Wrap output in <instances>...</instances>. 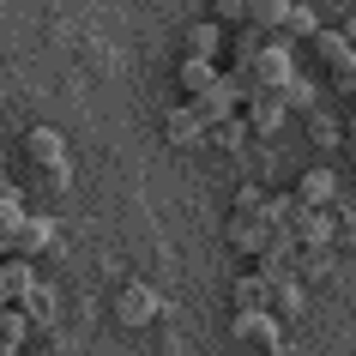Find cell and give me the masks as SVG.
Returning <instances> with one entry per match:
<instances>
[{"mask_svg": "<svg viewBox=\"0 0 356 356\" xmlns=\"http://www.w3.org/2000/svg\"><path fill=\"white\" fill-rule=\"evenodd\" d=\"M236 73L248 79V97L254 91H278L284 79L296 73V60H290V42H278V37H266V49L254 60H248V67H236Z\"/></svg>", "mask_w": 356, "mask_h": 356, "instance_id": "1", "label": "cell"}, {"mask_svg": "<svg viewBox=\"0 0 356 356\" xmlns=\"http://www.w3.org/2000/svg\"><path fill=\"white\" fill-rule=\"evenodd\" d=\"M157 314H169V308H163V296H157L151 284L127 278L121 290H115V326H127V332H139V326H151Z\"/></svg>", "mask_w": 356, "mask_h": 356, "instance_id": "2", "label": "cell"}, {"mask_svg": "<svg viewBox=\"0 0 356 356\" xmlns=\"http://www.w3.org/2000/svg\"><path fill=\"white\" fill-rule=\"evenodd\" d=\"M24 157L55 181V188H67V175H73V163H67V139H60L55 127H31L24 133Z\"/></svg>", "mask_w": 356, "mask_h": 356, "instance_id": "3", "label": "cell"}, {"mask_svg": "<svg viewBox=\"0 0 356 356\" xmlns=\"http://www.w3.org/2000/svg\"><path fill=\"white\" fill-rule=\"evenodd\" d=\"M229 332L242 338V344H266V350H278L284 344V320L272 314V308H236V320H229Z\"/></svg>", "mask_w": 356, "mask_h": 356, "instance_id": "4", "label": "cell"}, {"mask_svg": "<svg viewBox=\"0 0 356 356\" xmlns=\"http://www.w3.org/2000/svg\"><path fill=\"white\" fill-rule=\"evenodd\" d=\"M272 236H278V224H272L266 211H236V218H229V248H242V254H260Z\"/></svg>", "mask_w": 356, "mask_h": 356, "instance_id": "5", "label": "cell"}, {"mask_svg": "<svg viewBox=\"0 0 356 356\" xmlns=\"http://www.w3.org/2000/svg\"><path fill=\"white\" fill-rule=\"evenodd\" d=\"M31 290H37V272H31V260L6 254V260H0V308H19Z\"/></svg>", "mask_w": 356, "mask_h": 356, "instance_id": "6", "label": "cell"}, {"mask_svg": "<svg viewBox=\"0 0 356 356\" xmlns=\"http://www.w3.org/2000/svg\"><path fill=\"white\" fill-rule=\"evenodd\" d=\"M284 115H290V109L278 103V91H254V97L242 103V121H248V133H260V139L284 127Z\"/></svg>", "mask_w": 356, "mask_h": 356, "instance_id": "7", "label": "cell"}, {"mask_svg": "<svg viewBox=\"0 0 356 356\" xmlns=\"http://www.w3.org/2000/svg\"><path fill=\"white\" fill-rule=\"evenodd\" d=\"M163 139L175 151H193V145H206V121L193 115V103H181V109H169L163 115Z\"/></svg>", "mask_w": 356, "mask_h": 356, "instance_id": "8", "label": "cell"}, {"mask_svg": "<svg viewBox=\"0 0 356 356\" xmlns=\"http://www.w3.org/2000/svg\"><path fill=\"white\" fill-rule=\"evenodd\" d=\"M224 42H229V31L218 19H200V24L181 31V49H188L193 60H218V55H224Z\"/></svg>", "mask_w": 356, "mask_h": 356, "instance_id": "9", "label": "cell"}, {"mask_svg": "<svg viewBox=\"0 0 356 356\" xmlns=\"http://www.w3.org/2000/svg\"><path fill=\"white\" fill-rule=\"evenodd\" d=\"M49 242H55V218H42V211H24V224L13 229V254H19V260H31V254H42Z\"/></svg>", "mask_w": 356, "mask_h": 356, "instance_id": "10", "label": "cell"}, {"mask_svg": "<svg viewBox=\"0 0 356 356\" xmlns=\"http://www.w3.org/2000/svg\"><path fill=\"white\" fill-rule=\"evenodd\" d=\"M332 188H338L332 169H302V175H296V200H302V206H314V211L332 206Z\"/></svg>", "mask_w": 356, "mask_h": 356, "instance_id": "11", "label": "cell"}, {"mask_svg": "<svg viewBox=\"0 0 356 356\" xmlns=\"http://www.w3.org/2000/svg\"><path fill=\"white\" fill-rule=\"evenodd\" d=\"M181 91L188 97H200V91H211V85H218V79H224V67H218V60H193V55H181Z\"/></svg>", "mask_w": 356, "mask_h": 356, "instance_id": "12", "label": "cell"}, {"mask_svg": "<svg viewBox=\"0 0 356 356\" xmlns=\"http://www.w3.org/2000/svg\"><path fill=\"white\" fill-rule=\"evenodd\" d=\"M290 6H296V0H248V24L266 31V37H278L284 19H290Z\"/></svg>", "mask_w": 356, "mask_h": 356, "instance_id": "13", "label": "cell"}, {"mask_svg": "<svg viewBox=\"0 0 356 356\" xmlns=\"http://www.w3.org/2000/svg\"><path fill=\"white\" fill-rule=\"evenodd\" d=\"M266 308H272L278 320H296L302 314V278H278V284H272V296H266Z\"/></svg>", "mask_w": 356, "mask_h": 356, "instance_id": "14", "label": "cell"}, {"mask_svg": "<svg viewBox=\"0 0 356 356\" xmlns=\"http://www.w3.org/2000/svg\"><path fill=\"white\" fill-rule=\"evenodd\" d=\"M242 139H248V121H242V115H224V121H211V127H206V145H218V151H236Z\"/></svg>", "mask_w": 356, "mask_h": 356, "instance_id": "15", "label": "cell"}, {"mask_svg": "<svg viewBox=\"0 0 356 356\" xmlns=\"http://www.w3.org/2000/svg\"><path fill=\"white\" fill-rule=\"evenodd\" d=\"M229 296H236V308H266V296H272V284H266L260 272H242Z\"/></svg>", "mask_w": 356, "mask_h": 356, "instance_id": "16", "label": "cell"}, {"mask_svg": "<svg viewBox=\"0 0 356 356\" xmlns=\"http://www.w3.org/2000/svg\"><path fill=\"white\" fill-rule=\"evenodd\" d=\"M332 272V248H296V278H326Z\"/></svg>", "mask_w": 356, "mask_h": 356, "instance_id": "17", "label": "cell"}, {"mask_svg": "<svg viewBox=\"0 0 356 356\" xmlns=\"http://www.w3.org/2000/svg\"><path fill=\"white\" fill-rule=\"evenodd\" d=\"M314 55L326 60V67H338V60H350V42H344V31H314Z\"/></svg>", "mask_w": 356, "mask_h": 356, "instance_id": "18", "label": "cell"}, {"mask_svg": "<svg viewBox=\"0 0 356 356\" xmlns=\"http://www.w3.org/2000/svg\"><path fill=\"white\" fill-rule=\"evenodd\" d=\"M278 103H284V109H314V85H308L302 73H290L278 85Z\"/></svg>", "mask_w": 356, "mask_h": 356, "instance_id": "19", "label": "cell"}, {"mask_svg": "<svg viewBox=\"0 0 356 356\" xmlns=\"http://www.w3.org/2000/svg\"><path fill=\"white\" fill-rule=\"evenodd\" d=\"M320 31V19H314V6H290V19H284V31H278V42H296V37H314Z\"/></svg>", "mask_w": 356, "mask_h": 356, "instance_id": "20", "label": "cell"}, {"mask_svg": "<svg viewBox=\"0 0 356 356\" xmlns=\"http://www.w3.org/2000/svg\"><path fill=\"white\" fill-rule=\"evenodd\" d=\"M211 19L224 24V31H229V24L242 31V24H248V0H211Z\"/></svg>", "mask_w": 356, "mask_h": 356, "instance_id": "21", "label": "cell"}, {"mask_svg": "<svg viewBox=\"0 0 356 356\" xmlns=\"http://www.w3.org/2000/svg\"><path fill=\"white\" fill-rule=\"evenodd\" d=\"M326 79H332L338 91H350V97H356V55H350V60H338V67H326Z\"/></svg>", "mask_w": 356, "mask_h": 356, "instance_id": "22", "label": "cell"}, {"mask_svg": "<svg viewBox=\"0 0 356 356\" xmlns=\"http://www.w3.org/2000/svg\"><path fill=\"white\" fill-rule=\"evenodd\" d=\"M236 211H266V193L260 188H242V193H236Z\"/></svg>", "mask_w": 356, "mask_h": 356, "instance_id": "23", "label": "cell"}, {"mask_svg": "<svg viewBox=\"0 0 356 356\" xmlns=\"http://www.w3.org/2000/svg\"><path fill=\"white\" fill-rule=\"evenodd\" d=\"M19 344H24V338H13V332H0V356H19Z\"/></svg>", "mask_w": 356, "mask_h": 356, "instance_id": "24", "label": "cell"}, {"mask_svg": "<svg viewBox=\"0 0 356 356\" xmlns=\"http://www.w3.org/2000/svg\"><path fill=\"white\" fill-rule=\"evenodd\" d=\"M338 31H344V42H350V55H356V13H350L344 24H338Z\"/></svg>", "mask_w": 356, "mask_h": 356, "instance_id": "25", "label": "cell"}, {"mask_svg": "<svg viewBox=\"0 0 356 356\" xmlns=\"http://www.w3.org/2000/svg\"><path fill=\"white\" fill-rule=\"evenodd\" d=\"M350 139H356V109H350Z\"/></svg>", "mask_w": 356, "mask_h": 356, "instance_id": "26", "label": "cell"}]
</instances>
